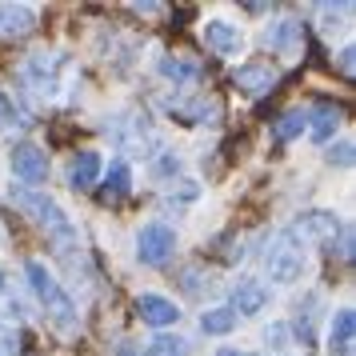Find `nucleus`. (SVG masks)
<instances>
[{"label": "nucleus", "mask_w": 356, "mask_h": 356, "mask_svg": "<svg viewBox=\"0 0 356 356\" xmlns=\"http://www.w3.org/2000/svg\"><path fill=\"white\" fill-rule=\"evenodd\" d=\"M24 284H29L36 305L44 308V316H49L52 328H60V332H76L81 328V308H76V300L60 284V276L52 273L44 260H36V257L24 260Z\"/></svg>", "instance_id": "1"}, {"label": "nucleus", "mask_w": 356, "mask_h": 356, "mask_svg": "<svg viewBox=\"0 0 356 356\" xmlns=\"http://www.w3.org/2000/svg\"><path fill=\"white\" fill-rule=\"evenodd\" d=\"M264 273L273 276V284H300L308 273V244L296 228H280L268 252H264Z\"/></svg>", "instance_id": "2"}, {"label": "nucleus", "mask_w": 356, "mask_h": 356, "mask_svg": "<svg viewBox=\"0 0 356 356\" xmlns=\"http://www.w3.org/2000/svg\"><path fill=\"white\" fill-rule=\"evenodd\" d=\"M20 76H24V84L33 88L36 97L60 100L68 76H72V56H68V52H49V49L33 52V56L24 60V68H20Z\"/></svg>", "instance_id": "3"}, {"label": "nucleus", "mask_w": 356, "mask_h": 356, "mask_svg": "<svg viewBox=\"0 0 356 356\" xmlns=\"http://www.w3.org/2000/svg\"><path fill=\"white\" fill-rule=\"evenodd\" d=\"M13 200H17L40 228H49L56 241H65L68 248H76V236H81V232H76V225H72V216H68L49 193H40V188H13Z\"/></svg>", "instance_id": "4"}, {"label": "nucleus", "mask_w": 356, "mask_h": 356, "mask_svg": "<svg viewBox=\"0 0 356 356\" xmlns=\"http://www.w3.org/2000/svg\"><path fill=\"white\" fill-rule=\"evenodd\" d=\"M177 228L164 225V220H148V225L136 228V260L148 268H164L177 257Z\"/></svg>", "instance_id": "5"}, {"label": "nucleus", "mask_w": 356, "mask_h": 356, "mask_svg": "<svg viewBox=\"0 0 356 356\" xmlns=\"http://www.w3.org/2000/svg\"><path fill=\"white\" fill-rule=\"evenodd\" d=\"M200 36H204L209 52L225 56V60H236V56H244V49H248L244 29H241V24H232V20H225V17L204 20V24H200Z\"/></svg>", "instance_id": "6"}, {"label": "nucleus", "mask_w": 356, "mask_h": 356, "mask_svg": "<svg viewBox=\"0 0 356 356\" xmlns=\"http://www.w3.org/2000/svg\"><path fill=\"white\" fill-rule=\"evenodd\" d=\"M8 164H13V177H17L20 184H29V188H36V184L49 180V152L40 145H33V140H24V145L13 148Z\"/></svg>", "instance_id": "7"}, {"label": "nucleus", "mask_w": 356, "mask_h": 356, "mask_svg": "<svg viewBox=\"0 0 356 356\" xmlns=\"http://www.w3.org/2000/svg\"><path fill=\"white\" fill-rule=\"evenodd\" d=\"M268 300H273V292H268V284L264 280H257V276H241L236 284H232V312L236 316H260L264 308H268Z\"/></svg>", "instance_id": "8"}, {"label": "nucleus", "mask_w": 356, "mask_h": 356, "mask_svg": "<svg viewBox=\"0 0 356 356\" xmlns=\"http://www.w3.org/2000/svg\"><path fill=\"white\" fill-rule=\"evenodd\" d=\"M136 316L152 328H172L180 321V305L161 292H145V296H136Z\"/></svg>", "instance_id": "9"}, {"label": "nucleus", "mask_w": 356, "mask_h": 356, "mask_svg": "<svg viewBox=\"0 0 356 356\" xmlns=\"http://www.w3.org/2000/svg\"><path fill=\"white\" fill-rule=\"evenodd\" d=\"M353 337H356V316L353 308L344 305L328 321V356H353Z\"/></svg>", "instance_id": "10"}, {"label": "nucleus", "mask_w": 356, "mask_h": 356, "mask_svg": "<svg viewBox=\"0 0 356 356\" xmlns=\"http://www.w3.org/2000/svg\"><path fill=\"white\" fill-rule=\"evenodd\" d=\"M264 44L292 60V56L300 52V24H296V20H276V24H268V29H264Z\"/></svg>", "instance_id": "11"}, {"label": "nucleus", "mask_w": 356, "mask_h": 356, "mask_svg": "<svg viewBox=\"0 0 356 356\" xmlns=\"http://www.w3.org/2000/svg\"><path fill=\"white\" fill-rule=\"evenodd\" d=\"M308 113V136L316 140V145H328L332 136H337L340 129V108H332V104H312V108H305Z\"/></svg>", "instance_id": "12"}, {"label": "nucleus", "mask_w": 356, "mask_h": 356, "mask_svg": "<svg viewBox=\"0 0 356 356\" xmlns=\"http://www.w3.org/2000/svg\"><path fill=\"white\" fill-rule=\"evenodd\" d=\"M300 236L308 241H324V244H337V232H340V220H337V212H305V220H300V228H296Z\"/></svg>", "instance_id": "13"}, {"label": "nucleus", "mask_w": 356, "mask_h": 356, "mask_svg": "<svg viewBox=\"0 0 356 356\" xmlns=\"http://www.w3.org/2000/svg\"><path fill=\"white\" fill-rule=\"evenodd\" d=\"M100 172H104V161H100L97 148H84V152H76V161H72V172H68V184L81 193V188H92L100 180Z\"/></svg>", "instance_id": "14"}, {"label": "nucleus", "mask_w": 356, "mask_h": 356, "mask_svg": "<svg viewBox=\"0 0 356 356\" xmlns=\"http://www.w3.org/2000/svg\"><path fill=\"white\" fill-rule=\"evenodd\" d=\"M36 8L33 4H0V36H24L33 33Z\"/></svg>", "instance_id": "15"}, {"label": "nucleus", "mask_w": 356, "mask_h": 356, "mask_svg": "<svg viewBox=\"0 0 356 356\" xmlns=\"http://www.w3.org/2000/svg\"><path fill=\"white\" fill-rule=\"evenodd\" d=\"M276 84V72L264 65H241L236 68V88H244L248 97H264V92H273Z\"/></svg>", "instance_id": "16"}, {"label": "nucleus", "mask_w": 356, "mask_h": 356, "mask_svg": "<svg viewBox=\"0 0 356 356\" xmlns=\"http://www.w3.org/2000/svg\"><path fill=\"white\" fill-rule=\"evenodd\" d=\"M161 76L168 84H177V88H193L200 81V65L188 60V56H164L161 60Z\"/></svg>", "instance_id": "17"}, {"label": "nucleus", "mask_w": 356, "mask_h": 356, "mask_svg": "<svg viewBox=\"0 0 356 356\" xmlns=\"http://www.w3.org/2000/svg\"><path fill=\"white\" fill-rule=\"evenodd\" d=\"M236 324H241V316L228 305H212V308L200 312V332H204V337H228Z\"/></svg>", "instance_id": "18"}, {"label": "nucleus", "mask_w": 356, "mask_h": 356, "mask_svg": "<svg viewBox=\"0 0 356 356\" xmlns=\"http://www.w3.org/2000/svg\"><path fill=\"white\" fill-rule=\"evenodd\" d=\"M129 193H132V164L124 156H116L108 164V172H104V196L108 200H120V196H129Z\"/></svg>", "instance_id": "19"}, {"label": "nucleus", "mask_w": 356, "mask_h": 356, "mask_svg": "<svg viewBox=\"0 0 356 356\" xmlns=\"http://www.w3.org/2000/svg\"><path fill=\"white\" fill-rule=\"evenodd\" d=\"M0 305L8 308L13 321H24L29 316V305H24V296L17 292V273L13 268H0Z\"/></svg>", "instance_id": "20"}, {"label": "nucleus", "mask_w": 356, "mask_h": 356, "mask_svg": "<svg viewBox=\"0 0 356 356\" xmlns=\"http://www.w3.org/2000/svg\"><path fill=\"white\" fill-rule=\"evenodd\" d=\"M316 17H321V33L332 40V36H348V20H353V8L348 4H321L316 8Z\"/></svg>", "instance_id": "21"}, {"label": "nucleus", "mask_w": 356, "mask_h": 356, "mask_svg": "<svg viewBox=\"0 0 356 356\" xmlns=\"http://www.w3.org/2000/svg\"><path fill=\"white\" fill-rule=\"evenodd\" d=\"M305 129H308V113L305 108H289V113H280V120L273 124V136L280 145H289L296 136H305Z\"/></svg>", "instance_id": "22"}, {"label": "nucleus", "mask_w": 356, "mask_h": 356, "mask_svg": "<svg viewBox=\"0 0 356 356\" xmlns=\"http://www.w3.org/2000/svg\"><path fill=\"white\" fill-rule=\"evenodd\" d=\"M145 356H188V344L172 332H156V337L145 344Z\"/></svg>", "instance_id": "23"}, {"label": "nucleus", "mask_w": 356, "mask_h": 356, "mask_svg": "<svg viewBox=\"0 0 356 356\" xmlns=\"http://www.w3.org/2000/svg\"><path fill=\"white\" fill-rule=\"evenodd\" d=\"M212 113H216V104H212L209 97H196L193 104H180V116H184L188 124H204Z\"/></svg>", "instance_id": "24"}, {"label": "nucleus", "mask_w": 356, "mask_h": 356, "mask_svg": "<svg viewBox=\"0 0 356 356\" xmlns=\"http://www.w3.org/2000/svg\"><path fill=\"white\" fill-rule=\"evenodd\" d=\"M20 353V340L13 324H0V356H17Z\"/></svg>", "instance_id": "25"}, {"label": "nucleus", "mask_w": 356, "mask_h": 356, "mask_svg": "<svg viewBox=\"0 0 356 356\" xmlns=\"http://www.w3.org/2000/svg\"><path fill=\"white\" fill-rule=\"evenodd\" d=\"M20 124V116H17V108H13V100L0 92V129H17Z\"/></svg>", "instance_id": "26"}, {"label": "nucleus", "mask_w": 356, "mask_h": 356, "mask_svg": "<svg viewBox=\"0 0 356 356\" xmlns=\"http://www.w3.org/2000/svg\"><path fill=\"white\" fill-rule=\"evenodd\" d=\"M328 161L332 164H353V140H340L337 148H328Z\"/></svg>", "instance_id": "27"}, {"label": "nucleus", "mask_w": 356, "mask_h": 356, "mask_svg": "<svg viewBox=\"0 0 356 356\" xmlns=\"http://www.w3.org/2000/svg\"><path fill=\"white\" fill-rule=\"evenodd\" d=\"M340 68H344V72H353V49L340 52Z\"/></svg>", "instance_id": "28"}, {"label": "nucleus", "mask_w": 356, "mask_h": 356, "mask_svg": "<svg viewBox=\"0 0 356 356\" xmlns=\"http://www.w3.org/2000/svg\"><path fill=\"white\" fill-rule=\"evenodd\" d=\"M216 356H257V353H248V348H220Z\"/></svg>", "instance_id": "29"}, {"label": "nucleus", "mask_w": 356, "mask_h": 356, "mask_svg": "<svg viewBox=\"0 0 356 356\" xmlns=\"http://www.w3.org/2000/svg\"><path fill=\"white\" fill-rule=\"evenodd\" d=\"M116 356H136V353H132V344H120V353Z\"/></svg>", "instance_id": "30"}, {"label": "nucleus", "mask_w": 356, "mask_h": 356, "mask_svg": "<svg viewBox=\"0 0 356 356\" xmlns=\"http://www.w3.org/2000/svg\"><path fill=\"white\" fill-rule=\"evenodd\" d=\"M0 248H4V228H0Z\"/></svg>", "instance_id": "31"}]
</instances>
